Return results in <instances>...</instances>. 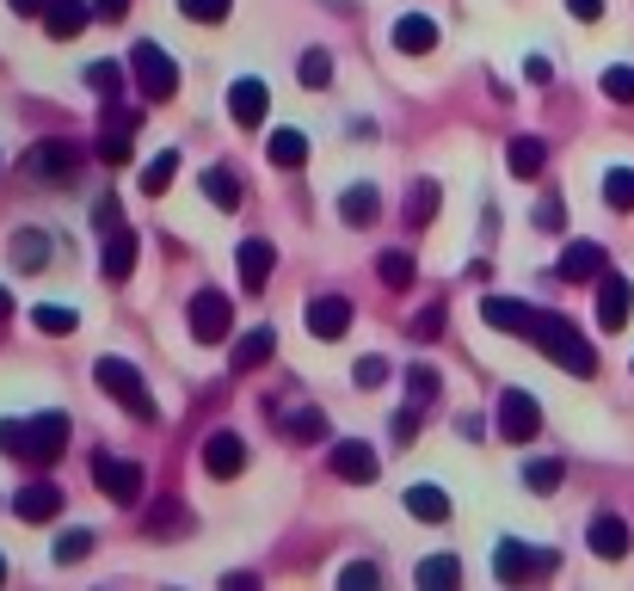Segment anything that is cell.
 Listing matches in <instances>:
<instances>
[{
	"label": "cell",
	"instance_id": "obj_46",
	"mask_svg": "<svg viewBox=\"0 0 634 591\" xmlns=\"http://www.w3.org/2000/svg\"><path fill=\"white\" fill-rule=\"evenodd\" d=\"M357 382H364V389H376V382H388V364H382V358H364V364H357Z\"/></svg>",
	"mask_w": 634,
	"mask_h": 591
},
{
	"label": "cell",
	"instance_id": "obj_50",
	"mask_svg": "<svg viewBox=\"0 0 634 591\" xmlns=\"http://www.w3.org/2000/svg\"><path fill=\"white\" fill-rule=\"evenodd\" d=\"M572 19H603V0H567Z\"/></svg>",
	"mask_w": 634,
	"mask_h": 591
},
{
	"label": "cell",
	"instance_id": "obj_24",
	"mask_svg": "<svg viewBox=\"0 0 634 591\" xmlns=\"http://www.w3.org/2000/svg\"><path fill=\"white\" fill-rule=\"evenodd\" d=\"M13 265H19V271H44V265H49V234L44 228L13 234Z\"/></svg>",
	"mask_w": 634,
	"mask_h": 591
},
{
	"label": "cell",
	"instance_id": "obj_19",
	"mask_svg": "<svg viewBox=\"0 0 634 591\" xmlns=\"http://www.w3.org/2000/svg\"><path fill=\"white\" fill-rule=\"evenodd\" d=\"M394 49H407V56H425V49H437V25H432L425 13L394 19Z\"/></svg>",
	"mask_w": 634,
	"mask_h": 591
},
{
	"label": "cell",
	"instance_id": "obj_30",
	"mask_svg": "<svg viewBox=\"0 0 634 591\" xmlns=\"http://www.w3.org/2000/svg\"><path fill=\"white\" fill-rule=\"evenodd\" d=\"M283 432L290 437H326V413L321 406H296V413H283Z\"/></svg>",
	"mask_w": 634,
	"mask_h": 591
},
{
	"label": "cell",
	"instance_id": "obj_39",
	"mask_svg": "<svg viewBox=\"0 0 634 591\" xmlns=\"http://www.w3.org/2000/svg\"><path fill=\"white\" fill-rule=\"evenodd\" d=\"M179 13L198 19V25H222V19H229V0H179Z\"/></svg>",
	"mask_w": 634,
	"mask_h": 591
},
{
	"label": "cell",
	"instance_id": "obj_10",
	"mask_svg": "<svg viewBox=\"0 0 634 591\" xmlns=\"http://www.w3.org/2000/svg\"><path fill=\"white\" fill-rule=\"evenodd\" d=\"M229 296H222V290H198V296H191V333H198V339L203 345H216L222 339V333H229Z\"/></svg>",
	"mask_w": 634,
	"mask_h": 591
},
{
	"label": "cell",
	"instance_id": "obj_52",
	"mask_svg": "<svg viewBox=\"0 0 634 591\" xmlns=\"http://www.w3.org/2000/svg\"><path fill=\"white\" fill-rule=\"evenodd\" d=\"M7 7H13V13H25V19H32V13H44L49 0H7Z\"/></svg>",
	"mask_w": 634,
	"mask_h": 591
},
{
	"label": "cell",
	"instance_id": "obj_6",
	"mask_svg": "<svg viewBox=\"0 0 634 591\" xmlns=\"http://www.w3.org/2000/svg\"><path fill=\"white\" fill-rule=\"evenodd\" d=\"M493 425H499V437H505V444H530V437L542 432V406L530 401L524 389H505V394H499Z\"/></svg>",
	"mask_w": 634,
	"mask_h": 591
},
{
	"label": "cell",
	"instance_id": "obj_20",
	"mask_svg": "<svg viewBox=\"0 0 634 591\" xmlns=\"http://www.w3.org/2000/svg\"><path fill=\"white\" fill-rule=\"evenodd\" d=\"M407 512H413L419 524H444V517H449V493H444V487H432V481H419V487H407Z\"/></svg>",
	"mask_w": 634,
	"mask_h": 591
},
{
	"label": "cell",
	"instance_id": "obj_3",
	"mask_svg": "<svg viewBox=\"0 0 634 591\" xmlns=\"http://www.w3.org/2000/svg\"><path fill=\"white\" fill-rule=\"evenodd\" d=\"M93 382H99V389H105L118 406H124L130 420L155 425V401H148V382L136 376V364H130V358H99V364H93Z\"/></svg>",
	"mask_w": 634,
	"mask_h": 591
},
{
	"label": "cell",
	"instance_id": "obj_36",
	"mask_svg": "<svg viewBox=\"0 0 634 591\" xmlns=\"http://www.w3.org/2000/svg\"><path fill=\"white\" fill-rule=\"evenodd\" d=\"M99 160H105V167H130V130L105 124V136H99Z\"/></svg>",
	"mask_w": 634,
	"mask_h": 591
},
{
	"label": "cell",
	"instance_id": "obj_11",
	"mask_svg": "<svg viewBox=\"0 0 634 591\" xmlns=\"http://www.w3.org/2000/svg\"><path fill=\"white\" fill-rule=\"evenodd\" d=\"M610 265H603V247L598 241H572L567 253H560V265H555V278L560 283H598Z\"/></svg>",
	"mask_w": 634,
	"mask_h": 591
},
{
	"label": "cell",
	"instance_id": "obj_41",
	"mask_svg": "<svg viewBox=\"0 0 634 591\" xmlns=\"http://www.w3.org/2000/svg\"><path fill=\"white\" fill-rule=\"evenodd\" d=\"M560 475H567L560 462H530V468H524V487H536V493H555Z\"/></svg>",
	"mask_w": 634,
	"mask_h": 591
},
{
	"label": "cell",
	"instance_id": "obj_4",
	"mask_svg": "<svg viewBox=\"0 0 634 591\" xmlns=\"http://www.w3.org/2000/svg\"><path fill=\"white\" fill-rule=\"evenodd\" d=\"M493 573L505 579V586H524V579H542V573H555V555L548 548H524V543H499L493 548Z\"/></svg>",
	"mask_w": 634,
	"mask_h": 591
},
{
	"label": "cell",
	"instance_id": "obj_9",
	"mask_svg": "<svg viewBox=\"0 0 634 591\" xmlns=\"http://www.w3.org/2000/svg\"><path fill=\"white\" fill-rule=\"evenodd\" d=\"M629 309H634V283L616 278V271H603V278H598V327L603 333L629 327Z\"/></svg>",
	"mask_w": 634,
	"mask_h": 591
},
{
	"label": "cell",
	"instance_id": "obj_25",
	"mask_svg": "<svg viewBox=\"0 0 634 591\" xmlns=\"http://www.w3.org/2000/svg\"><path fill=\"white\" fill-rule=\"evenodd\" d=\"M203 198L216 203V210H241V179L229 167H203Z\"/></svg>",
	"mask_w": 634,
	"mask_h": 591
},
{
	"label": "cell",
	"instance_id": "obj_34",
	"mask_svg": "<svg viewBox=\"0 0 634 591\" xmlns=\"http://www.w3.org/2000/svg\"><path fill=\"white\" fill-rule=\"evenodd\" d=\"M432 216H437V186H432V179H419V186H413V203H407V222H413V228H425Z\"/></svg>",
	"mask_w": 634,
	"mask_h": 591
},
{
	"label": "cell",
	"instance_id": "obj_45",
	"mask_svg": "<svg viewBox=\"0 0 634 591\" xmlns=\"http://www.w3.org/2000/svg\"><path fill=\"white\" fill-rule=\"evenodd\" d=\"M437 333H444V309L432 302V309H425V314L413 321V339H437Z\"/></svg>",
	"mask_w": 634,
	"mask_h": 591
},
{
	"label": "cell",
	"instance_id": "obj_44",
	"mask_svg": "<svg viewBox=\"0 0 634 591\" xmlns=\"http://www.w3.org/2000/svg\"><path fill=\"white\" fill-rule=\"evenodd\" d=\"M376 579H382L376 567H357V560H352V567L340 573V586H345V591H376Z\"/></svg>",
	"mask_w": 634,
	"mask_h": 591
},
{
	"label": "cell",
	"instance_id": "obj_31",
	"mask_svg": "<svg viewBox=\"0 0 634 591\" xmlns=\"http://www.w3.org/2000/svg\"><path fill=\"white\" fill-rule=\"evenodd\" d=\"M376 278H382L388 290H407V283H413V259H407V253H382V259H376Z\"/></svg>",
	"mask_w": 634,
	"mask_h": 591
},
{
	"label": "cell",
	"instance_id": "obj_7",
	"mask_svg": "<svg viewBox=\"0 0 634 591\" xmlns=\"http://www.w3.org/2000/svg\"><path fill=\"white\" fill-rule=\"evenodd\" d=\"M93 481H99V493L111 499V505H136L142 499V468L136 462H124V456H93Z\"/></svg>",
	"mask_w": 634,
	"mask_h": 591
},
{
	"label": "cell",
	"instance_id": "obj_48",
	"mask_svg": "<svg viewBox=\"0 0 634 591\" xmlns=\"http://www.w3.org/2000/svg\"><path fill=\"white\" fill-rule=\"evenodd\" d=\"M124 13H130V0H93V19H111V25H118Z\"/></svg>",
	"mask_w": 634,
	"mask_h": 591
},
{
	"label": "cell",
	"instance_id": "obj_5",
	"mask_svg": "<svg viewBox=\"0 0 634 591\" xmlns=\"http://www.w3.org/2000/svg\"><path fill=\"white\" fill-rule=\"evenodd\" d=\"M136 87L142 99H173L179 93V63L160 44H136Z\"/></svg>",
	"mask_w": 634,
	"mask_h": 591
},
{
	"label": "cell",
	"instance_id": "obj_26",
	"mask_svg": "<svg viewBox=\"0 0 634 591\" xmlns=\"http://www.w3.org/2000/svg\"><path fill=\"white\" fill-rule=\"evenodd\" d=\"M542 167H548V148H542L536 136H518V142H511V172H518V179H536Z\"/></svg>",
	"mask_w": 634,
	"mask_h": 591
},
{
	"label": "cell",
	"instance_id": "obj_29",
	"mask_svg": "<svg viewBox=\"0 0 634 591\" xmlns=\"http://www.w3.org/2000/svg\"><path fill=\"white\" fill-rule=\"evenodd\" d=\"M173 179H179V155H173V148H167L160 160H148V167H142V191H148V198H160Z\"/></svg>",
	"mask_w": 634,
	"mask_h": 591
},
{
	"label": "cell",
	"instance_id": "obj_51",
	"mask_svg": "<svg viewBox=\"0 0 634 591\" xmlns=\"http://www.w3.org/2000/svg\"><path fill=\"white\" fill-rule=\"evenodd\" d=\"M413 432H419V413H394V437H401V444H413Z\"/></svg>",
	"mask_w": 634,
	"mask_h": 591
},
{
	"label": "cell",
	"instance_id": "obj_1",
	"mask_svg": "<svg viewBox=\"0 0 634 591\" xmlns=\"http://www.w3.org/2000/svg\"><path fill=\"white\" fill-rule=\"evenodd\" d=\"M524 339L536 345L542 358H555L560 370H572V376H598V352L586 345V333L572 327V321H560V314H530V327H524Z\"/></svg>",
	"mask_w": 634,
	"mask_h": 591
},
{
	"label": "cell",
	"instance_id": "obj_28",
	"mask_svg": "<svg viewBox=\"0 0 634 591\" xmlns=\"http://www.w3.org/2000/svg\"><path fill=\"white\" fill-rule=\"evenodd\" d=\"M603 203H610V210H634V167L603 172Z\"/></svg>",
	"mask_w": 634,
	"mask_h": 591
},
{
	"label": "cell",
	"instance_id": "obj_12",
	"mask_svg": "<svg viewBox=\"0 0 634 591\" xmlns=\"http://www.w3.org/2000/svg\"><path fill=\"white\" fill-rule=\"evenodd\" d=\"M302 321H309L314 339H345V327H352V302H345V296H314L309 309H302Z\"/></svg>",
	"mask_w": 634,
	"mask_h": 591
},
{
	"label": "cell",
	"instance_id": "obj_16",
	"mask_svg": "<svg viewBox=\"0 0 634 591\" xmlns=\"http://www.w3.org/2000/svg\"><path fill=\"white\" fill-rule=\"evenodd\" d=\"M13 512L25 517V524H49V517L63 512V487L32 481V487H25V493H13Z\"/></svg>",
	"mask_w": 634,
	"mask_h": 591
},
{
	"label": "cell",
	"instance_id": "obj_47",
	"mask_svg": "<svg viewBox=\"0 0 634 591\" xmlns=\"http://www.w3.org/2000/svg\"><path fill=\"white\" fill-rule=\"evenodd\" d=\"M536 222L542 228H560V222H567V203H536Z\"/></svg>",
	"mask_w": 634,
	"mask_h": 591
},
{
	"label": "cell",
	"instance_id": "obj_17",
	"mask_svg": "<svg viewBox=\"0 0 634 591\" xmlns=\"http://www.w3.org/2000/svg\"><path fill=\"white\" fill-rule=\"evenodd\" d=\"M87 19H93L87 0H49V7H44V32L49 37H80V32H87Z\"/></svg>",
	"mask_w": 634,
	"mask_h": 591
},
{
	"label": "cell",
	"instance_id": "obj_14",
	"mask_svg": "<svg viewBox=\"0 0 634 591\" xmlns=\"http://www.w3.org/2000/svg\"><path fill=\"white\" fill-rule=\"evenodd\" d=\"M241 468H247V444H241L234 432H216L210 444H203V475H216V481H234Z\"/></svg>",
	"mask_w": 634,
	"mask_h": 591
},
{
	"label": "cell",
	"instance_id": "obj_43",
	"mask_svg": "<svg viewBox=\"0 0 634 591\" xmlns=\"http://www.w3.org/2000/svg\"><path fill=\"white\" fill-rule=\"evenodd\" d=\"M407 389H413V401H432V394H437V370H432V364H413V370H407Z\"/></svg>",
	"mask_w": 634,
	"mask_h": 591
},
{
	"label": "cell",
	"instance_id": "obj_8",
	"mask_svg": "<svg viewBox=\"0 0 634 591\" xmlns=\"http://www.w3.org/2000/svg\"><path fill=\"white\" fill-rule=\"evenodd\" d=\"M25 167H32V179H49V186H68V179L80 172V155H75V142H37Z\"/></svg>",
	"mask_w": 634,
	"mask_h": 591
},
{
	"label": "cell",
	"instance_id": "obj_32",
	"mask_svg": "<svg viewBox=\"0 0 634 591\" xmlns=\"http://www.w3.org/2000/svg\"><path fill=\"white\" fill-rule=\"evenodd\" d=\"M271 160H278V167H302V160H309V142L296 136V130H278V136H271Z\"/></svg>",
	"mask_w": 634,
	"mask_h": 591
},
{
	"label": "cell",
	"instance_id": "obj_37",
	"mask_svg": "<svg viewBox=\"0 0 634 591\" xmlns=\"http://www.w3.org/2000/svg\"><path fill=\"white\" fill-rule=\"evenodd\" d=\"M456 579H463V560H449V555H437V560L419 567V586H456Z\"/></svg>",
	"mask_w": 634,
	"mask_h": 591
},
{
	"label": "cell",
	"instance_id": "obj_40",
	"mask_svg": "<svg viewBox=\"0 0 634 591\" xmlns=\"http://www.w3.org/2000/svg\"><path fill=\"white\" fill-rule=\"evenodd\" d=\"M603 93L616 105H634V68H603Z\"/></svg>",
	"mask_w": 634,
	"mask_h": 591
},
{
	"label": "cell",
	"instance_id": "obj_53",
	"mask_svg": "<svg viewBox=\"0 0 634 591\" xmlns=\"http://www.w3.org/2000/svg\"><path fill=\"white\" fill-rule=\"evenodd\" d=\"M7 309H13V296H7V290H0V314H7Z\"/></svg>",
	"mask_w": 634,
	"mask_h": 591
},
{
	"label": "cell",
	"instance_id": "obj_2",
	"mask_svg": "<svg viewBox=\"0 0 634 591\" xmlns=\"http://www.w3.org/2000/svg\"><path fill=\"white\" fill-rule=\"evenodd\" d=\"M0 450L19 456L32 468H49L56 456L68 450V420L63 413H37V420H7L0 425Z\"/></svg>",
	"mask_w": 634,
	"mask_h": 591
},
{
	"label": "cell",
	"instance_id": "obj_33",
	"mask_svg": "<svg viewBox=\"0 0 634 591\" xmlns=\"http://www.w3.org/2000/svg\"><path fill=\"white\" fill-rule=\"evenodd\" d=\"M87 87L105 93V99H118V93H124V68H118V63H87Z\"/></svg>",
	"mask_w": 634,
	"mask_h": 591
},
{
	"label": "cell",
	"instance_id": "obj_22",
	"mask_svg": "<svg viewBox=\"0 0 634 591\" xmlns=\"http://www.w3.org/2000/svg\"><path fill=\"white\" fill-rule=\"evenodd\" d=\"M591 555L622 560L629 555V524H622V517H591Z\"/></svg>",
	"mask_w": 634,
	"mask_h": 591
},
{
	"label": "cell",
	"instance_id": "obj_49",
	"mask_svg": "<svg viewBox=\"0 0 634 591\" xmlns=\"http://www.w3.org/2000/svg\"><path fill=\"white\" fill-rule=\"evenodd\" d=\"M93 216H99V228H118V222H124V210H118V198H105Z\"/></svg>",
	"mask_w": 634,
	"mask_h": 591
},
{
	"label": "cell",
	"instance_id": "obj_13",
	"mask_svg": "<svg viewBox=\"0 0 634 591\" xmlns=\"http://www.w3.org/2000/svg\"><path fill=\"white\" fill-rule=\"evenodd\" d=\"M229 111H234V124H241V130H259L265 111H271V87H265V80H234V87H229Z\"/></svg>",
	"mask_w": 634,
	"mask_h": 591
},
{
	"label": "cell",
	"instance_id": "obj_21",
	"mask_svg": "<svg viewBox=\"0 0 634 591\" xmlns=\"http://www.w3.org/2000/svg\"><path fill=\"white\" fill-rule=\"evenodd\" d=\"M271 345H278V333H271V327H253V333H241V345H234V376L259 370V364L271 358Z\"/></svg>",
	"mask_w": 634,
	"mask_h": 591
},
{
	"label": "cell",
	"instance_id": "obj_54",
	"mask_svg": "<svg viewBox=\"0 0 634 591\" xmlns=\"http://www.w3.org/2000/svg\"><path fill=\"white\" fill-rule=\"evenodd\" d=\"M0 586H7V560H0Z\"/></svg>",
	"mask_w": 634,
	"mask_h": 591
},
{
	"label": "cell",
	"instance_id": "obj_27",
	"mask_svg": "<svg viewBox=\"0 0 634 591\" xmlns=\"http://www.w3.org/2000/svg\"><path fill=\"white\" fill-rule=\"evenodd\" d=\"M340 216L352 222V228H370V222H376V191L352 186V191H345V203H340Z\"/></svg>",
	"mask_w": 634,
	"mask_h": 591
},
{
	"label": "cell",
	"instance_id": "obj_42",
	"mask_svg": "<svg viewBox=\"0 0 634 591\" xmlns=\"http://www.w3.org/2000/svg\"><path fill=\"white\" fill-rule=\"evenodd\" d=\"M87 555H93V529H68L56 543V560H87Z\"/></svg>",
	"mask_w": 634,
	"mask_h": 591
},
{
	"label": "cell",
	"instance_id": "obj_35",
	"mask_svg": "<svg viewBox=\"0 0 634 591\" xmlns=\"http://www.w3.org/2000/svg\"><path fill=\"white\" fill-rule=\"evenodd\" d=\"M296 80H302V87H326V80H333V56H326V49H309V56L296 63Z\"/></svg>",
	"mask_w": 634,
	"mask_h": 591
},
{
	"label": "cell",
	"instance_id": "obj_38",
	"mask_svg": "<svg viewBox=\"0 0 634 591\" xmlns=\"http://www.w3.org/2000/svg\"><path fill=\"white\" fill-rule=\"evenodd\" d=\"M32 321H37V333H49V339H68V333H75V309H37Z\"/></svg>",
	"mask_w": 634,
	"mask_h": 591
},
{
	"label": "cell",
	"instance_id": "obj_15",
	"mask_svg": "<svg viewBox=\"0 0 634 591\" xmlns=\"http://www.w3.org/2000/svg\"><path fill=\"white\" fill-rule=\"evenodd\" d=\"M271 265H278V253H271V241H241V290L247 296H259L265 290V278H271Z\"/></svg>",
	"mask_w": 634,
	"mask_h": 591
},
{
	"label": "cell",
	"instance_id": "obj_18",
	"mask_svg": "<svg viewBox=\"0 0 634 591\" xmlns=\"http://www.w3.org/2000/svg\"><path fill=\"white\" fill-rule=\"evenodd\" d=\"M333 475L340 481H376V450L370 444H333Z\"/></svg>",
	"mask_w": 634,
	"mask_h": 591
},
{
	"label": "cell",
	"instance_id": "obj_23",
	"mask_svg": "<svg viewBox=\"0 0 634 591\" xmlns=\"http://www.w3.org/2000/svg\"><path fill=\"white\" fill-rule=\"evenodd\" d=\"M99 265H105V278L124 283V278H130V265H136V234L111 228V241H105V253H99Z\"/></svg>",
	"mask_w": 634,
	"mask_h": 591
}]
</instances>
